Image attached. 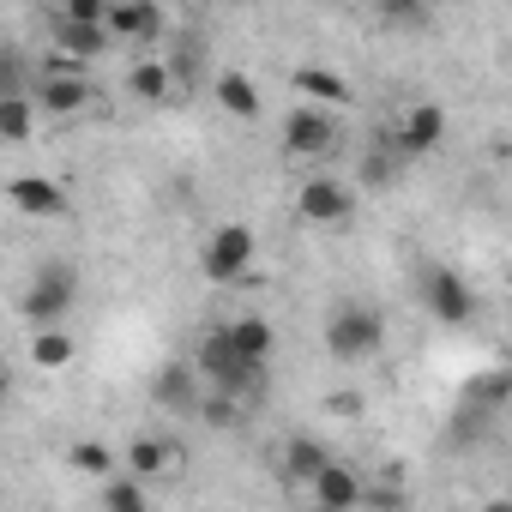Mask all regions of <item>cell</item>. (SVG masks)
I'll list each match as a JSON object with an SVG mask.
<instances>
[{"mask_svg": "<svg viewBox=\"0 0 512 512\" xmlns=\"http://www.w3.org/2000/svg\"><path fill=\"white\" fill-rule=\"evenodd\" d=\"M109 31L127 37V43H151V37H163V7H157V0H115V7H109Z\"/></svg>", "mask_w": 512, "mask_h": 512, "instance_id": "12", "label": "cell"}, {"mask_svg": "<svg viewBox=\"0 0 512 512\" xmlns=\"http://www.w3.org/2000/svg\"><path fill=\"white\" fill-rule=\"evenodd\" d=\"M109 43H115V31H109V25H85V19H55V49H61V55H73V61H85V67H91V61H97V55H103Z\"/></svg>", "mask_w": 512, "mask_h": 512, "instance_id": "13", "label": "cell"}, {"mask_svg": "<svg viewBox=\"0 0 512 512\" xmlns=\"http://www.w3.org/2000/svg\"><path fill=\"white\" fill-rule=\"evenodd\" d=\"M67 464H73L79 476H97V482H109L115 470H127V464H121V452H115V446H103V440H73V446H67Z\"/></svg>", "mask_w": 512, "mask_h": 512, "instance_id": "21", "label": "cell"}, {"mask_svg": "<svg viewBox=\"0 0 512 512\" xmlns=\"http://www.w3.org/2000/svg\"><path fill=\"white\" fill-rule=\"evenodd\" d=\"M193 362H199L205 386H223V392H241V398L266 380V362H253V356L229 338V326L205 332V338H199V350H193Z\"/></svg>", "mask_w": 512, "mask_h": 512, "instance_id": "1", "label": "cell"}, {"mask_svg": "<svg viewBox=\"0 0 512 512\" xmlns=\"http://www.w3.org/2000/svg\"><path fill=\"white\" fill-rule=\"evenodd\" d=\"M422 308L440 320V326H464L476 314V290L452 272V266H428L422 272Z\"/></svg>", "mask_w": 512, "mask_h": 512, "instance_id": "8", "label": "cell"}, {"mask_svg": "<svg viewBox=\"0 0 512 512\" xmlns=\"http://www.w3.org/2000/svg\"><path fill=\"white\" fill-rule=\"evenodd\" d=\"M296 217L314 223V229H344L356 217V193L338 181V175H308L296 187Z\"/></svg>", "mask_w": 512, "mask_h": 512, "instance_id": "5", "label": "cell"}, {"mask_svg": "<svg viewBox=\"0 0 512 512\" xmlns=\"http://www.w3.org/2000/svg\"><path fill=\"white\" fill-rule=\"evenodd\" d=\"M121 464H127L133 476H163V470H175V464H181V452H175L169 440H157V434H139V440H127Z\"/></svg>", "mask_w": 512, "mask_h": 512, "instance_id": "18", "label": "cell"}, {"mask_svg": "<svg viewBox=\"0 0 512 512\" xmlns=\"http://www.w3.org/2000/svg\"><path fill=\"white\" fill-rule=\"evenodd\" d=\"M308 488H314V500H320L326 512H350V506L368 494V488H362V476H356L350 464H338V458H332V464H326V470H320Z\"/></svg>", "mask_w": 512, "mask_h": 512, "instance_id": "14", "label": "cell"}, {"mask_svg": "<svg viewBox=\"0 0 512 512\" xmlns=\"http://www.w3.org/2000/svg\"><path fill=\"white\" fill-rule=\"evenodd\" d=\"M284 151L290 157H326L332 145H338V109H326V103H296L290 115H284Z\"/></svg>", "mask_w": 512, "mask_h": 512, "instance_id": "6", "label": "cell"}, {"mask_svg": "<svg viewBox=\"0 0 512 512\" xmlns=\"http://www.w3.org/2000/svg\"><path fill=\"white\" fill-rule=\"evenodd\" d=\"M211 91H217V109L229 121H260V85H253L247 73H217Z\"/></svg>", "mask_w": 512, "mask_h": 512, "instance_id": "15", "label": "cell"}, {"mask_svg": "<svg viewBox=\"0 0 512 512\" xmlns=\"http://www.w3.org/2000/svg\"><path fill=\"white\" fill-rule=\"evenodd\" d=\"M326 350L338 362H362V356H380L386 350V320L368 308V302H338L326 314Z\"/></svg>", "mask_w": 512, "mask_h": 512, "instance_id": "2", "label": "cell"}, {"mask_svg": "<svg viewBox=\"0 0 512 512\" xmlns=\"http://www.w3.org/2000/svg\"><path fill=\"white\" fill-rule=\"evenodd\" d=\"M229 338H235V344H241L253 362H272V344H278V338H272V326H266L260 314H241V320H229Z\"/></svg>", "mask_w": 512, "mask_h": 512, "instance_id": "24", "label": "cell"}, {"mask_svg": "<svg viewBox=\"0 0 512 512\" xmlns=\"http://www.w3.org/2000/svg\"><path fill=\"white\" fill-rule=\"evenodd\" d=\"M199 362H181V356H169V362H157V374H151V404H163V410H199Z\"/></svg>", "mask_w": 512, "mask_h": 512, "instance_id": "11", "label": "cell"}, {"mask_svg": "<svg viewBox=\"0 0 512 512\" xmlns=\"http://www.w3.org/2000/svg\"><path fill=\"white\" fill-rule=\"evenodd\" d=\"M362 181H368V187H392V181H398V163H392V157L374 145V151L362 157Z\"/></svg>", "mask_w": 512, "mask_h": 512, "instance_id": "27", "label": "cell"}, {"mask_svg": "<svg viewBox=\"0 0 512 512\" xmlns=\"http://www.w3.org/2000/svg\"><path fill=\"white\" fill-rule=\"evenodd\" d=\"M386 139H392V151H404V157H428V151L446 139V109H440V103H410V109L386 127Z\"/></svg>", "mask_w": 512, "mask_h": 512, "instance_id": "9", "label": "cell"}, {"mask_svg": "<svg viewBox=\"0 0 512 512\" xmlns=\"http://www.w3.org/2000/svg\"><path fill=\"white\" fill-rule=\"evenodd\" d=\"M253 253H260V235H253L247 223H217L199 247V272L211 284H241L253 272Z\"/></svg>", "mask_w": 512, "mask_h": 512, "instance_id": "3", "label": "cell"}, {"mask_svg": "<svg viewBox=\"0 0 512 512\" xmlns=\"http://www.w3.org/2000/svg\"><path fill=\"white\" fill-rule=\"evenodd\" d=\"M31 362H37V368H67V362H73V338H67L61 326H37V338H31Z\"/></svg>", "mask_w": 512, "mask_h": 512, "instance_id": "25", "label": "cell"}, {"mask_svg": "<svg viewBox=\"0 0 512 512\" xmlns=\"http://www.w3.org/2000/svg\"><path fill=\"white\" fill-rule=\"evenodd\" d=\"M127 91H133L139 103H163V97L175 91V67H169V61H133Z\"/></svg>", "mask_w": 512, "mask_h": 512, "instance_id": "22", "label": "cell"}, {"mask_svg": "<svg viewBox=\"0 0 512 512\" xmlns=\"http://www.w3.org/2000/svg\"><path fill=\"white\" fill-rule=\"evenodd\" d=\"M97 500H103L109 512H145V506H151V494H145V476H133V470H127V476H109Z\"/></svg>", "mask_w": 512, "mask_h": 512, "instance_id": "23", "label": "cell"}, {"mask_svg": "<svg viewBox=\"0 0 512 512\" xmlns=\"http://www.w3.org/2000/svg\"><path fill=\"white\" fill-rule=\"evenodd\" d=\"M73 296H79V278H73V266H43L37 278H31V290H25V320L31 326H61L67 320V308H73Z\"/></svg>", "mask_w": 512, "mask_h": 512, "instance_id": "7", "label": "cell"}, {"mask_svg": "<svg viewBox=\"0 0 512 512\" xmlns=\"http://www.w3.org/2000/svg\"><path fill=\"white\" fill-rule=\"evenodd\" d=\"M332 464V452L314 440V434H296V440H284V458H278V476L284 482H314L320 470Z\"/></svg>", "mask_w": 512, "mask_h": 512, "instance_id": "17", "label": "cell"}, {"mask_svg": "<svg viewBox=\"0 0 512 512\" xmlns=\"http://www.w3.org/2000/svg\"><path fill=\"white\" fill-rule=\"evenodd\" d=\"M374 19L386 31H398V37H416V31H428L434 7H428V0H374Z\"/></svg>", "mask_w": 512, "mask_h": 512, "instance_id": "20", "label": "cell"}, {"mask_svg": "<svg viewBox=\"0 0 512 512\" xmlns=\"http://www.w3.org/2000/svg\"><path fill=\"white\" fill-rule=\"evenodd\" d=\"M55 19H85V25H109V0H55Z\"/></svg>", "mask_w": 512, "mask_h": 512, "instance_id": "26", "label": "cell"}, {"mask_svg": "<svg viewBox=\"0 0 512 512\" xmlns=\"http://www.w3.org/2000/svg\"><path fill=\"white\" fill-rule=\"evenodd\" d=\"M37 97H25V91H7V97H0V139H7V145H25L31 133H37Z\"/></svg>", "mask_w": 512, "mask_h": 512, "instance_id": "19", "label": "cell"}, {"mask_svg": "<svg viewBox=\"0 0 512 512\" xmlns=\"http://www.w3.org/2000/svg\"><path fill=\"white\" fill-rule=\"evenodd\" d=\"M290 85H296L308 103H326V109H344V103H350V79H344L338 67H296Z\"/></svg>", "mask_w": 512, "mask_h": 512, "instance_id": "16", "label": "cell"}, {"mask_svg": "<svg viewBox=\"0 0 512 512\" xmlns=\"http://www.w3.org/2000/svg\"><path fill=\"white\" fill-rule=\"evenodd\" d=\"M7 205L19 211V217H67V187L61 181H49V175H13V187H7Z\"/></svg>", "mask_w": 512, "mask_h": 512, "instance_id": "10", "label": "cell"}, {"mask_svg": "<svg viewBox=\"0 0 512 512\" xmlns=\"http://www.w3.org/2000/svg\"><path fill=\"white\" fill-rule=\"evenodd\" d=\"M37 103H43V115H79L85 103H91V79H85V61H73V55H49L43 61V79H37Z\"/></svg>", "mask_w": 512, "mask_h": 512, "instance_id": "4", "label": "cell"}]
</instances>
